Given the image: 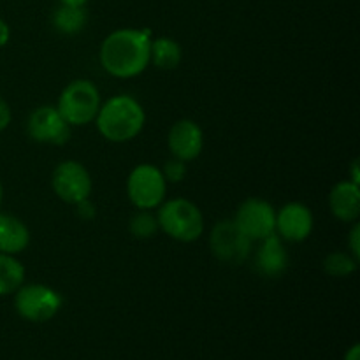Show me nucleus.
Instances as JSON below:
<instances>
[{
    "instance_id": "1",
    "label": "nucleus",
    "mask_w": 360,
    "mask_h": 360,
    "mask_svg": "<svg viewBox=\"0 0 360 360\" xmlns=\"http://www.w3.org/2000/svg\"><path fill=\"white\" fill-rule=\"evenodd\" d=\"M150 30L120 28L102 41L98 60L109 76L130 79L143 74L150 65Z\"/></svg>"
},
{
    "instance_id": "2",
    "label": "nucleus",
    "mask_w": 360,
    "mask_h": 360,
    "mask_svg": "<svg viewBox=\"0 0 360 360\" xmlns=\"http://www.w3.org/2000/svg\"><path fill=\"white\" fill-rule=\"evenodd\" d=\"M94 123L105 141L123 144L136 139L143 132L146 112L139 101L122 94L102 102Z\"/></svg>"
},
{
    "instance_id": "3",
    "label": "nucleus",
    "mask_w": 360,
    "mask_h": 360,
    "mask_svg": "<svg viewBox=\"0 0 360 360\" xmlns=\"http://www.w3.org/2000/svg\"><path fill=\"white\" fill-rule=\"evenodd\" d=\"M158 229L178 243H193L204 234V214L188 199L164 200L157 207Z\"/></svg>"
},
{
    "instance_id": "4",
    "label": "nucleus",
    "mask_w": 360,
    "mask_h": 360,
    "mask_svg": "<svg viewBox=\"0 0 360 360\" xmlns=\"http://www.w3.org/2000/svg\"><path fill=\"white\" fill-rule=\"evenodd\" d=\"M101 91L91 81L74 79L60 94L56 109L70 127H86L101 109Z\"/></svg>"
},
{
    "instance_id": "5",
    "label": "nucleus",
    "mask_w": 360,
    "mask_h": 360,
    "mask_svg": "<svg viewBox=\"0 0 360 360\" xmlns=\"http://www.w3.org/2000/svg\"><path fill=\"white\" fill-rule=\"evenodd\" d=\"M127 195L136 210H157L167 195V181L162 169L153 164L136 165L127 178Z\"/></svg>"
},
{
    "instance_id": "6",
    "label": "nucleus",
    "mask_w": 360,
    "mask_h": 360,
    "mask_svg": "<svg viewBox=\"0 0 360 360\" xmlns=\"http://www.w3.org/2000/svg\"><path fill=\"white\" fill-rule=\"evenodd\" d=\"M62 304V295L48 285L23 283L14 292V309L27 322H48L55 319Z\"/></svg>"
},
{
    "instance_id": "7",
    "label": "nucleus",
    "mask_w": 360,
    "mask_h": 360,
    "mask_svg": "<svg viewBox=\"0 0 360 360\" xmlns=\"http://www.w3.org/2000/svg\"><path fill=\"white\" fill-rule=\"evenodd\" d=\"M51 188L60 200L70 206H77L90 199L94 181L88 169L81 162L63 160L53 171Z\"/></svg>"
},
{
    "instance_id": "8",
    "label": "nucleus",
    "mask_w": 360,
    "mask_h": 360,
    "mask_svg": "<svg viewBox=\"0 0 360 360\" xmlns=\"http://www.w3.org/2000/svg\"><path fill=\"white\" fill-rule=\"evenodd\" d=\"M234 224L252 243H259L269 236L276 234V210L264 199H246L238 207Z\"/></svg>"
},
{
    "instance_id": "9",
    "label": "nucleus",
    "mask_w": 360,
    "mask_h": 360,
    "mask_svg": "<svg viewBox=\"0 0 360 360\" xmlns=\"http://www.w3.org/2000/svg\"><path fill=\"white\" fill-rule=\"evenodd\" d=\"M210 246L214 259L231 266H239L248 259L252 241L239 231L234 220H221L211 229Z\"/></svg>"
},
{
    "instance_id": "10",
    "label": "nucleus",
    "mask_w": 360,
    "mask_h": 360,
    "mask_svg": "<svg viewBox=\"0 0 360 360\" xmlns=\"http://www.w3.org/2000/svg\"><path fill=\"white\" fill-rule=\"evenodd\" d=\"M72 127L63 120L56 105H41L27 120V134L32 141L51 146H62L70 139Z\"/></svg>"
},
{
    "instance_id": "11",
    "label": "nucleus",
    "mask_w": 360,
    "mask_h": 360,
    "mask_svg": "<svg viewBox=\"0 0 360 360\" xmlns=\"http://www.w3.org/2000/svg\"><path fill=\"white\" fill-rule=\"evenodd\" d=\"M313 213L306 204L288 202L276 211V232L281 241L302 243L311 236Z\"/></svg>"
},
{
    "instance_id": "12",
    "label": "nucleus",
    "mask_w": 360,
    "mask_h": 360,
    "mask_svg": "<svg viewBox=\"0 0 360 360\" xmlns=\"http://www.w3.org/2000/svg\"><path fill=\"white\" fill-rule=\"evenodd\" d=\"M167 146L172 157L183 162H192L202 153L204 132L193 120H178L167 134Z\"/></svg>"
},
{
    "instance_id": "13",
    "label": "nucleus",
    "mask_w": 360,
    "mask_h": 360,
    "mask_svg": "<svg viewBox=\"0 0 360 360\" xmlns=\"http://www.w3.org/2000/svg\"><path fill=\"white\" fill-rule=\"evenodd\" d=\"M329 210L343 224H355L360 217V185L345 179L329 193Z\"/></svg>"
},
{
    "instance_id": "14",
    "label": "nucleus",
    "mask_w": 360,
    "mask_h": 360,
    "mask_svg": "<svg viewBox=\"0 0 360 360\" xmlns=\"http://www.w3.org/2000/svg\"><path fill=\"white\" fill-rule=\"evenodd\" d=\"M255 267L266 278H278L287 271V248L276 234L259 241V248L255 253Z\"/></svg>"
},
{
    "instance_id": "15",
    "label": "nucleus",
    "mask_w": 360,
    "mask_h": 360,
    "mask_svg": "<svg viewBox=\"0 0 360 360\" xmlns=\"http://www.w3.org/2000/svg\"><path fill=\"white\" fill-rule=\"evenodd\" d=\"M30 245V231L14 214L0 213V253L20 255Z\"/></svg>"
},
{
    "instance_id": "16",
    "label": "nucleus",
    "mask_w": 360,
    "mask_h": 360,
    "mask_svg": "<svg viewBox=\"0 0 360 360\" xmlns=\"http://www.w3.org/2000/svg\"><path fill=\"white\" fill-rule=\"evenodd\" d=\"M183 58V49L172 37L151 39L150 63L160 70H174Z\"/></svg>"
},
{
    "instance_id": "17",
    "label": "nucleus",
    "mask_w": 360,
    "mask_h": 360,
    "mask_svg": "<svg viewBox=\"0 0 360 360\" xmlns=\"http://www.w3.org/2000/svg\"><path fill=\"white\" fill-rule=\"evenodd\" d=\"M86 11L84 6H70V4H60L51 16V23L55 30L63 35H76L86 25Z\"/></svg>"
},
{
    "instance_id": "18",
    "label": "nucleus",
    "mask_w": 360,
    "mask_h": 360,
    "mask_svg": "<svg viewBox=\"0 0 360 360\" xmlns=\"http://www.w3.org/2000/svg\"><path fill=\"white\" fill-rule=\"evenodd\" d=\"M25 266L16 255L0 253V297L11 295L25 283Z\"/></svg>"
},
{
    "instance_id": "19",
    "label": "nucleus",
    "mask_w": 360,
    "mask_h": 360,
    "mask_svg": "<svg viewBox=\"0 0 360 360\" xmlns=\"http://www.w3.org/2000/svg\"><path fill=\"white\" fill-rule=\"evenodd\" d=\"M359 267V260L350 252H333L323 260V271L333 278H347Z\"/></svg>"
},
{
    "instance_id": "20",
    "label": "nucleus",
    "mask_w": 360,
    "mask_h": 360,
    "mask_svg": "<svg viewBox=\"0 0 360 360\" xmlns=\"http://www.w3.org/2000/svg\"><path fill=\"white\" fill-rule=\"evenodd\" d=\"M129 231L134 238L137 239H150L157 234L158 229L157 214L146 210H137V213L130 218L129 221Z\"/></svg>"
},
{
    "instance_id": "21",
    "label": "nucleus",
    "mask_w": 360,
    "mask_h": 360,
    "mask_svg": "<svg viewBox=\"0 0 360 360\" xmlns=\"http://www.w3.org/2000/svg\"><path fill=\"white\" fill-rule=\"evenodd\" d=\"M162 172H164V178H165V181H167V183L183 181V179H185V176H186V162H183V160H179V158L172 157L171 160L165 162Z\"/></svg>"
},
{
    "instance_id": "22",
    "label": "nucleus",
    "mask_w": 360,
    "mask_h": 360,
    "mask_svg": "<svg viewBox=\"0 0 360 360\" xmlns=\"http://www.w3.org/2000/svg\"><path fill=\"white\" fill-rule=\"evenodd\" d=\"M347 252H350L355 259L360 260V224L359 221L352 224V231H350V234H348V250Z\"/></svg>"
},
{
    "instance_id": "23",
    "label": "nucleus",
    "mask_w": 360,
    "mask_h": 360,
    "mask_svg": "<svg viewBox=\"0 0 360 360\" xmlns=\"http://www.w3.org/2000/svg\"><path fill=\"white\" fill-rule=\"evenodd\" d=\"M11 120H13V111H11V105L7 104L6 98L0 95V132H4V130L11 125Z\"/></svg>"
},
{
    "instance_id": "24",
    "label": "nucleus",
    "mask_w": 360,
    "mask_h": 360,
    "mask_svg": "<svg viewBox=\"0 0 360 360\" xmlns=\"http://www.w3.org/2000/svg\"><path fill=\"white\" fill-rule=\"evenodd\" d=\"M9 39H11L9 23L0 18V48H4V46L7 44V42H9Z\"/></svg>"
},
{
    "instance_id": "25",
    "label": "nucleus",
    "mask_w": 360,
    "mask_h": 360,
    "mask_svg": "<svg viewBox=\"0 0 360 360\" xmlns=\"http://www.w3.org/2000/svg\"><path fill=\"white\" fill-rule=\"evenodd\" d=\"M345 360H360V347H359V345H354V347H352L350 350L347 352V355H345Z\"/></svg>"
},
{
    "instance_id": "26",
    "label": "nucleus",
    "mask_w": 360,
    "mask_h": 360,
    "mask_svg": "<svg viewBox=\"0 0 360 360\" xmlns=\"http://www.w3.org/2000/svg\"><path fill=\"white\" fill-rule=\"evenodd\" d=\"M350 181L357 183L360 185V174H359V160H354V164H352V178H348Z\"/></svg>"
},
{
    "instance_id": "27",
    "label": "nucleus",
    "mask_w": 360,
    "mask_h": 360,
    "mask_svg": "<svg viewBox=\"0 0 360 360\" xmlns=\"http://www.w3.org/2000/svg\"><path fill=\"white\" fill-rule=\"evenodd\" d=\"M88 0H60V4H70V6H84Z\"/></svg>"
},
{
    "instance_id": "28",
    "label": "nucleus",
    "mask_w": 360,
    "mask_h": 360,
    "mask_svg": "<svg viewBox=\"0 0 360 360\" xmlns=\"http://www.w3.org/2000/svg\"><path fill=\"white\" fill-rule=\"evenodd\" d=\"M2 199H4V188H2V183H0V206H2Z\"/></svg>"
}]
</instances>
